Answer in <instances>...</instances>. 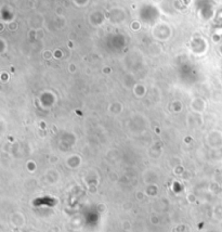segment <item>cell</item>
Instances as JSON below:
<instances>
[{"label":"cell","instance_id":"6da1fadb","mask_svg":"<svg viewBox=\"0 0 222 232\" xmlns=\"http://www.w3.org/2000/svg\"><path fill=\"white\" fill-rule=\"evenodd\" d=\"M184 3H185V4H188V3H190V0H184Z\"/></svg>","mask_w":222,"mask_h":232}]
</instances>
